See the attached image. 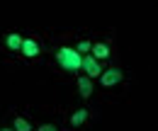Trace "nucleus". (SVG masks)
Here are the masks:
<instances>
[{"mask_svg": "<svg viewBox=\"0 0 158 131\" xmlns=\"http://www.w3.org/2000/svg\"><path fill=\"white\" fill-rule=\"evenodd\" d=\"M93 46L95 44H90V41H78L76 44V51H78L80 56H88V54H93Z\"/></svg>", "mask_w": 158, "mask_h": 131, "instance_id": "9", "label": "nucleus"}, {"mask_svg": "<svg viewBox=\"0 0 158 131\" xmlns=\"http://www.w3.org/2000/svg\"><path fill=\"white\" fill-rule=\"evenodd\" d=\"M22 41H24V39H22L20 34H7V37H5L7 49H12V51H15V49H22Z\"/></svg>", "mask_w": 158, "mask_h": 131, "instance_id": "6", "label": "nucleus"}, {"mask_svg": "<svg viewBox=\"0 0 158 131\" xmlns=\"http://www.w3.org/2000/svg\"><path fill=\"white\" fill-rule=\"evenodd\" d=\"M100 78H102V85H105V88H112V85H117L119 80H122V71H119V68H110V71H105Z\"/></svg>", "mask_w": 158, "mask_h": 131, "instance_id": "3", "label": "nucleus"}, {"mask_svg": "<svg viewBox=\"0 0 158 131\" xmlns=\"http://www.w3.org/2000/svg\"><path fill=\"white\" fill-rule=\"evenodd\" d=\"M85 119H88V109H78V112H73V117H71V124L80 126V124H85Z\"/></svg>", "mask_w": 158, "mask_h": 131, "instance_id": "8", "label": "nucleus"}, {"mask_svg": "<svg viewBox=\"0 0 158 131\" xmlns=\"http://www.w3.org/2000/svg\"><path fill=\"white\" fill-rule=\"evenodd\" d=\"M12 126H15V131H29L32 129V124H29L24 117H17V119L12 121Z\"/></svg>", "mask_w": 158, "mask_h": 131, "instance_id": "10", "label": "nucleus"}, {"mask_svg": "<svg viewBox=\"0 0 158 131\" xmlns=\"http://www.w3.org/2000/svg\"><path fill=\"white\" fill-rule=\"evenodd\" d=\"M93 56L98 58V61L107 58L110 56V46H107V44H95V46H93Z\"/></svg>", "mask_w": 158, "mask_h": 131, "instance_id": "7", "label": "nucleus"}, {"mask_svg": "<svg viewBox=\"0 0 158 131\" xmlns=\"http://www.w3.org/2000/svg\"><path fill=\"white\" fill-rule=\"evenodd\" d=\"M0 131H15V129H0Z\"/></svg>", "mask_w": 158, "mask_h": 131, "instance_id": "12", "label": "nucleus"}, {"mask_svg": "<svg viewBox=\"0 0 158 131\" xmlns=\"http://www.w3.org/2000/svg\"><path fill=\"white\" fill-rule=\"evenodd\" d=\"M83 68H85V73L88 78H95V75H102V68H100V61L93 54H88V56H83Z\"/></svg>", "mask_w": 158, "mask_h": 131, "instance_id": "2", "label": "nucleus"}, {"mask_svg": "<svg viewBox=\"0 0 158 131\" xmlns=\"http://www.w3.org/2000/svg\"><path fill=\"white\" fill-rule=\"evenodd\" d=\"M56 61H59L61 68H66V71H78L83 68V56H80L76 49H71V46H63L56 51Z\"/></svg>", "mask_w": 158, "mask_h": 131, "instance_id": "1", "label": "nucleus"}, {"mask_svg": "<svg viewBox=\"0 0 158 131\" xmlns=\"http://www.w3.org/2000/svg\"><path fill=\"white\" fill-rule=\"evenodd\" d=\"M22 54H24V56H37V54H39V44H37V41H34V39H24V41H22V49H20Z\"/></svg>", "mask_w": 158, "mask_h": 131, "instance_id": "4", "label": "nucleus"}, {"mask_svg": "<svg viewBox=\"0 0 158 131\" xmlns=\"http://www.w3.org/2000/svg\"><path fill=\"white\" fill-rule=\"evenodd\" d=\"M78 92L83 95V97H90V92H93V83H90V78H80L78 80Z\"/></svg>", "mask_w": 158, "mask_h": 131, "instance_id": "5", "label": "nucleus"}, {"mask_svg": "<svg viewBox=\"0 0 158 131\" xmlns=\"http://www.w3.org/2000/svg\"><path fill=\"white\" fill-rule=\"evenodd\" d=\"M39 131H56V126H51V124H44V126H39Z\"/></svg>", "mask_w": 158, "mask_h": 131, "instance_id": "11", "label": "nucleus"}]
</instances>
